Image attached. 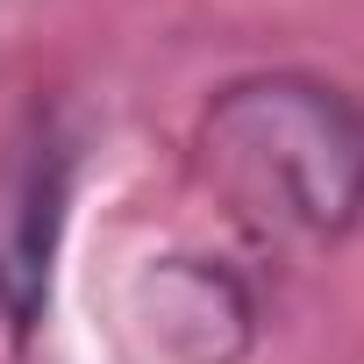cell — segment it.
Masks as SVG:
<instances>
[{"mask_svg": "<svg viewBox=\"0 0 364 364\" xmlns=\"http://www.w3.org/2000/svg\"><path fill=\"white\" fill-rule=\"evenodd\" d=\"M200 178L264 236L336 243L364 222V100L314 72H243L193 122Z\"/></svg>", "mask_w": 364, "mask_h": 364, "instance_id": "1", "label": "cell"}, {"mask_svg": "<svg viewBox=\"0 0 364 364\" xmlns=\"http://www.w3.org/2000/svg\"><path fill=\"white\" fill-rule=\"evenodd\" d=\"M72 200V143L50 114H36L15 171H8V208H0V314L15 336L36 328V307L50 300V257Z\"/></svg>", "mask_w": 364, "mask_h": 364, "instance_id": "2", "label": "cell"}, {"mask_svg": "<svg viewBox=\"0 0 364 364\" xmlns=\"http://www.w3.org/2000/svg\"><path fill=\"white\" fill-rule=\"evenodd\" d=\"M250 293L222 257H157L150 272V328L157 350L178 364H236L250 343Z\"/></svg>", "mask_w": 364, "mask_h": 364, "instance_id": "3", "label": "cell"}]
</instances>
